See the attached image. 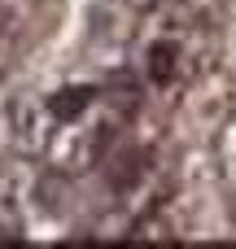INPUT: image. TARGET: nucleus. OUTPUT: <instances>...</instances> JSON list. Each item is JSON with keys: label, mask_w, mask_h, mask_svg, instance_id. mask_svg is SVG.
Masks as SVG:
<instances>
[{"label": "nucleus", "mask_w": 236, "mask_h": 249, "mask_svg": "<svg viewBox=\"0 0 236 249\" xmlns=\"http://www.w3.org/2000/svg\"><path fill=\"white\" fill-rule=\"evenodd\" d=\"M96 101V88L92 83H79V88H61V92H53V101H48V109H53V118H61V123H74L88 105Z\"/></svg>", "instance_id": "nucleus-1"}, {"label": "nucleus", "mask_w": 236, "mask_h": 249, "mask_svg": "<svg viewBox=\"0 0 236 249\" xmlns=\"http://www.w3.org/2000/svg\"><path fill=\"white\" fill-rule=\"evenodd\" d=\"M175 74H180V48H175V44H166V39H158V44L149 48V83L166 88Z\"/></svg>", "instance_id": "nucleus-2"}, {"label": "nucleus", "mask_w": 236, "mask_h": 249, "mask_svg": "<svg viewBox=\"0 0 236 249\" xmlns=\"http://www.w3.org/2000/svg\"><path fill=\"white\" fill-rule=\"evenodd\" d=\"M145 166H149V153H140V149H131L127 158H118V166H114V175H118V179H114V188H118V193H123V188H131V184L145 175Z\"/></svg>", "instance_id": "nucleus-3"}]
</instances>
